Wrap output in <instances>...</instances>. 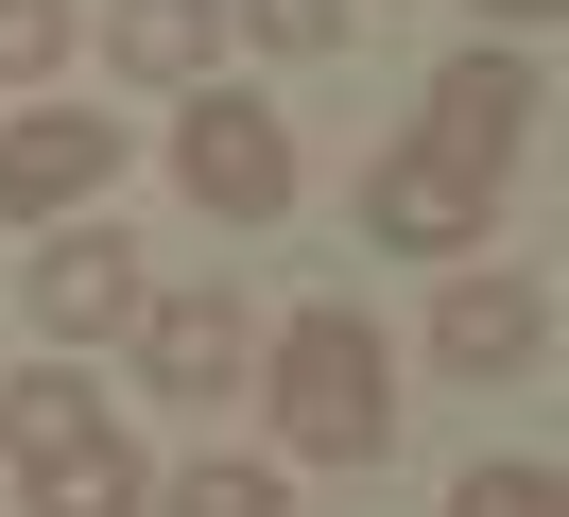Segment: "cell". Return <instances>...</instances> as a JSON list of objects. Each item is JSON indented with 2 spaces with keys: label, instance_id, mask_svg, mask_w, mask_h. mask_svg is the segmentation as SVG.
I'll return each mask as SVG.
<instances>
[{
  "label": "cell",
  "instance_id": "cell-1",
  "mask_svg": "<svg viewBox=\"0 0 569 517\" xmlns=\"http://www.w3.org/2000/svg\"><path fill=\"white\" fill-rule=\"evenodd\" d=\"M259 397H277L293 466H380V448H397V345L328 294V310H293V328L259 345Z\"/></svg>",
  "mask_w": 569,
  "mask_h": 517
},
{
  "label": "cell",
  "instance_id": "cell-2",
  "mask_svg": "<svg viewBox=\"0 0 569 517\" xmlns=\"http://www.w3.org/2000/svg\"><path fill=\"white\" fill-rule=\"evenodd\" d=\"M0 448H18V483H36V517H139V500H156V466L121 448V414L87 397L70 362L0 379Z\"/></svg>",
  "mask_w": 569,
  "mask_h": 517
},
{
  "label": "cell",
  "instance_id": "cell-3",
  "mask_svg": "<svg viewBox=\"0 0 569 517\" xmlns=\"http://www.w3.org/2000/svg\"><path fill=\"white\" fill-rule=\"evenodd\" d=\"M173 190L208 207V225H277V207H293V121L208 69V87L173 103Z\"/></svg>",
  "mask_w": 569,
  "mask_h": 517
},
{
  "label": "cell",
  "instance_id": "cell-4",
  "mask_svg": "<svg viewBox=\"0 0 569 517\" xmlns=\"http://www.w3.org/2000/svg\"><path fill=\"white\" fill-rule=\"evenodd\" d=\"M415 156H449L466 190H500V172L535 156V52H500V34H483V52H449V69H431V103H415Z\"/></svg>",
  "mask_w": 569,
  "mask_h": 517
},
{
  "label": "cell",
  "instance_id": "cell-5",
  "mask_svg": "<svg viewBox=\"0 0 569 517\" xmlns=\"http://www.w3.org/2000/svg\"><path fill=\"white\" fill-rule=\"evenodd\" d=\"M121 345H139V379H156V397H242V379H259V310L224 294V276L139 294V328H121Z\"/></svg>",
  "mask_w": 569,
  "mask_h": 517
},
{
  "label": "cell",
  "instance_id": "cell-6",
  "mask_svg": "<svg viewBox=\"0 0 569 517\" xmlns=\"http://www.w3.org/2000/svg\"><path fill=\"white\" fill-rule=\"evenodd\" d=\"M483 225H500V190H466L449 156H415V138L362 156V241L380 259H483Z\"/></svg>",
  "mask_w": 569,
  "mask_h": 517
},
{
  "label": "cell",
  "instance_id": "cell-7",
  "mask_svg": "<svg viewBox=\"0 0 569 517\" xmlns=\"http://www.w3.org/2000/svg\"><path fill=\"white\" fill-rule=\"evenodd\" d=\"M18 294H36V328H52V345H121L156 276H139V241L87 207V225H52V241H36V276H18Z\"/></svg>",
  "mask_w": 569,
  "mask_h": 517
},
{
  "label": "cell",
  "instance_id": "cell-8",
  "mask_svg": "<svg viewBox=\"0 0 569 517\" xmlns=\"http://www.w3.org/2000/svg\"><path fill=\"white\" fill-rule=\"evenodd\" d=\"M104 172H121V121L36 103V121L0 138V225H70V207H104Z\"/></svg>",
  "mask_w": 569,
  "mask_h": 517
},
{
  "label": "cell",
  "instance_id": "cell-9",
  "mask_svg": "<svg viewBox=\"0 0 569 517\" xmlns=\"http://www.w3.org/2000/svg\"><path fill=\"white\" fill-rule=\"evenodd\" d=\"M535 345H552V294L449 259V294H431V362H449V379H535Z\"/></svg>",
  "mask_w": 569,
  "mask_h": 517
},
{
  "label": "cell",
  "instance_id": "cell-10",
  "mask_svg": "<svg viewBox=\"0 0 569 517\" xmlns=\"http://www.w3.org/2000/svg\"><path fill=\"white\" fill-rule=\"evenodd\" d=\"M104 52L139 87H208L224 69V0H104Z\"/></svg>",
  "mask_w": 569,
  "mask_h": 517
},
{
  "label": "cell",
  "instance_id": "cell-11",
  "mask_svg": "<svg viewBox=\"0 0 569 517\" xmlns=\"http://www.w3.org/2000/svg\"><path fill=\"white\" fill-rule=\"evenodd\" d=\"M139 517H293V483H277V466H224V448H208V466H173Z\"/></svg>",
  "mask_w": 569,
  "mask_h": 517
},
{
  "label": "cell",
  "instance_id": "cell-12",
  "mask_svg": "<svg viewBox=\"0 0 569 517\" xmlns=\"http://www.w3.org/2000/svg\"><path fill=\"white\" fill-rule=\"evenodd\" d=\"M224 18H242L277 69H311V52H346V34H362V0H224Z\"/></svg>",
  "mask_w": 569,
  "mask_h": 517
},
{
  "label": "cell",
  "instance_id": "cell-13",
  "mask_svg": "<svg viewBox=\"0 0 569 517\" xmlns=\"http://www.w3.org/2000/svg\"><path fill=\"white\" fill-rule=\"evenodd\" d=\"M70 34H87V0H0V87H52Z\"/></svg>",
  "mask_w": 569,
  "mask_h": 517
},
{
  "label": "cell",
  "instance_id": "cell-14",
  "mask_svg": "<svg viewBox=\"0 0 569 517\" xmlns=\"http://www.w3.org/2000/svg\"><path fill=\"white\" fill-rule=\"evenodd\" d=\"M449 517H569V483H552V466H466Z\"/></svg>",
  "mask_w": 569,
  "mask_h": 517
},
{
  "label": "cell",
  "instance_id": "cell-15",
  "mask_svg": "<svg viewBox=\"0 0 569 517\" xmlns=\"http://www.w3.org/2000/svg\"><path fill=\"white\" fill-rule=\"evenodd\" d=\"M483 18H500V34H535V18H552V0H483Z\"/></svg>",
  "mask_w": 569,
  "mask_h": 517
}]
</instances>
